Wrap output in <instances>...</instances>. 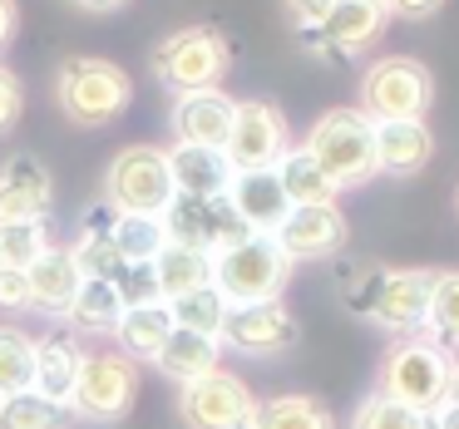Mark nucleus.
<instances>
[{"mask_svg": "<svg viewBox=\"0 0 459 429\" xmlns=\"http://www.w3.org/2000/svg\"><path fill=\"white\" fill-rule=\"evenodd\" d=\"M163 227H169V242H183V247H203V252H228L238 242H247V222L238 218L228 198H173L169 212H163Z\"/></svg>", "mask_w": 459, "mask_h": 429, "instance_id": "9", "label": "nucleus"}, {"mask_svg": "<svg viewBox=\"0 0 459 429\" xmlns=\"http://www.w3.org/2000/svg\"><path fill=\"white\" fill-rule=\"evenodd\" d=\"M307 153L321 163L331 183L341 188H360L376 178V124L360 109H331L326 119H316V129L307 133Z\"/></svg>", "mask_w": 459, "mask_h": 429, "instance_id": "1", "label": "nucleus"}, {"mask_svg": "<svg viewBox=\"0 0 459 429\" xmlns=\"http://www.w3.org/2000/svg\"><path fill=\"white\" fill-rule=\"evenodd\" d=\"M178 198L169 178V153L149 149V143H134L104 173V202L114 212H143V218H163L169 202Z\"/></svg>", "mask_w": 459, "mask_h": 429, "instance_id": "5", "label": "nucleus"}, {"mask_svg": "<svg viewBox=\"0 0 459 429\" xmlns=\"http://www.w3.org/2000/svg\"><path fill=\"white\" fill-rule=\"evenodd\" d=\"M74 257H80V271H84V277H100V281H119L124 271H129V262H124V252L109 242V232H100V237H84L80 247H74Z\"/></svg>", "mask_w": 459, "mask_h": 429, "instance_id": "36", "label": "nucleus"}, {"mask_svg": "<svg viewBox=\"0 0 459 429\" xmlns=\"http://www.w3.org/2000/svg\"><path fill=\"white\" fill-rule=\"evenodd\" d=\"M218 360H222V346H218V340L193 336V330H178V326H173L169 346L159 350V360H153V365H159L169 380H178V385H193V380L212 375V370H218Z\"/></svg>", "mask_w": 459, "mask_h": 429, "instance_id": "25", "label": "nucleus"}, {"mask_svg": "<svg viewBox=\"0 0 459 429\" xmlns=\"http://www.w3.org/2000/svg\"><path fill=\"white\" fill-rule=\"evenodd\" d=\"M139 399V360H129L124 350H104V356H84L80 385L70 395L74 419L90 425H119Z\"/></svg>", "mask_w": 459, "mask_h": 429, "instance_id": "7", "label": "nucleus"}, {"mask_svg": "<svg viewBox=\"0 0 459 429\" xmlns=\"http://www.w3.org/2000/svg\"><path fill=\"white\" fill-rule=\"evenodd\" d=\"M247 429H336V419L311 395H277V399H262L252 409Z\"/></svg>", "mask_w": 459, "mask_h": 429, "instance_id": "26", "label": "nucleus"}, {"mask_svg": "<svg viewBox=\"0 0 459 429\" xmlns=\"http://www.w3.org/2000/svg\"><path fill=\"white\" fill-rule=\"evenodd\" d=\"M35 385V340L21 326H0V399Z\"/></svg>", "mask_w": 459, "mask_h": 429, "instance_id": "32", "label": "nucleus"}, {"mask_svg": "<svg viewBox=\"0 0 459 429\" xmlns=\"http://www.w3.org/2000/svg\"><path fill=\"white\" fill-rule=\"evenodd\" d=\"M114 336H119V350L129 360H159V350L169 346V336H173L169 301H143V306H129V311H124V321L114 326Z\"/></svg>", "mask_w": 459, "mask_h": 429, "instance_id": "23", "label": "nucleus"}, {"mask_svg": "<svg viewBox=\"0 0 459 429\" xmlns=\"http://www.w3.org/2000/svg\"><path fill=\"white\" fill-rule=\"evenodd\" d=\"M277 178L287 188L291 208H311V202H336V183L321 173V163L307 149H287V159L277 163Z\"/></svg>", "mask_w": 459, "mask_h": 429, "instance_id": "27", "label": "nucleus"}, {"mask_svg": "<svg viewBox=\"0 0 459 429\" xmlns=\"http://www.w3.org/2000/svg\"><path fill=\"white\" fill-rule=\"evenodd\" d=\"M351 429H429V415H420L415 405L390 399L385 390H376V395L356 409V425Z\"/></svg>", "mask_w": 459, "mask_h": 429, "instance_id": "34", "label": "nucleus"}, {"mask_svg": "<svg viewBox=\"0 0 459 429\" xmlns=\"http://www.w3.org/2000/svg\"><path fill=\"white\" fill-rule=\"evenodd\" d=\"M50 252V227L45 218L30 222H0V267H15V271H30L35 262Z\"/></svg>", "mask_w": 459, "mask_h": 429, "instance_id": "33", "label": "nucleus"}, {"mask_svg": "<svg viewBox=\"0 0 459 429\" xmlns=\"http://www.w3.org/2000/svg\"><path fill=\"white\" fill-rule=\"evenodd\" d=\"M80 340L70 336V330H55V336L35 340V395L55 399V405H70L74 385H80Z\"/></svg>", "mask_w": 459, "mask_h": 429, "instance_id": "22", "label": "nucleus"}, {"mask_svg": "<svg viewBox=\"0 0 459 429\" xmlns=\"http://www.w3.org/2000/svg\"><path fill=\"white\" fill-rule=\"evenodd\" d=\"M429 429H459V405L455 399H445V405L429 415Z\"/></svg>", "mask_w": 459, "mask_h": 429, "instance_id": "44", "label": "nucleus"}, {"mask_svg": "<svg viewBox=\"0 0 459 429\" xmlns=\"http://www.w3.org/2000/svg\"><path fill=\"white\" fill-rule=\"evenodd\" d=\"M109 242L124 252V262H153L169 247V227L163 218H143V212H119L109 227Z\"/></svg>", "mask_w": 459, "mask_h": 429, "instance_id": "31", "label": "nucleus"}, {"mask_svg": "<svg viewBox=\"0 0 459 429\" xmlns=\"http://www.w3.org/2000/svg\"><path fill=\"white\" fill-rule=\"evenodd\" d=\"M445 399H455V405H459V365L449 370V395H445Z\"/></svg>", "mask_w": 459, "mask_h": 429, "instance_id": "46", "label": "nucleus"}, {"mask_svg": "<svg viewBox=\"0 0 459 429\" xmlns=\"http://www.w3.org/2000/svg\"><path fill=\"white\" fill-rule=\"evenodd\" d=\"M435 287H439V271H425V267L385 271V277H380V291H376L370 321L385 326V330H395V336H415V330H425V321H429Z\"/></svg>", "mask_w": 459, "mask_h": 429, "instance_id": "13", "label": "nucleus"}, {"mask_svg": "<svg viewBox=\"0 0 459 429\" xmlns=\"http://www.w3.org/2000/svg\"><path fill=\"white\" fill-rule=\"evenodd\" d=\"M429 70L420 60H405V55H385L366 70L360 80V114L370 124H395V119H425L429 109Z\"/></svg>", "mask_w": 459, "mask_h": 429, "instance_id": "6", "label": "nucleus"}, {"mask_svg": "<svg viewBox=\"0 0 459 429\" xmlns=\"http://www.w3.org/2000/svg\"><path fill=\"white\" fill-rule=\"evenodd\" d=\"M0 311H30V271L0 267Z\"/></svg>", "mask_w": 459, "mask_h": 429, "instance_id": "40", "label": "nucleus"}, {"mask_svg": "<svg viewBox=\"0 0 459 429\" xmlns=\"http://www.w3.org/2000/svg\"><path fill=\"white\" fill-rule=\"evenodd\" d=\"M15 25H21V11H15V0H0V50L15 40Z\"/></svg>", "mask_w": 459, "mask_h": 429, "instance_id": "43", "label": "nucleus"}, {"mask_svg": "<svg viewBox=\"0 0 459 429\" xmlns=\"http://www.w3.org/2000/svg\"><path fill=\"white\" fill-rule=\"evenodd\" d=\"M55 99H60L65 119L80 129H100V124L119 119L134 99V84L119 64L109 60H65L60 80H55Z\"/></svg>", "mask_w": 459, "mask_h": 429, "instance_id": "3", "label": "nucleus"}, {"mask_svg": "<svg viewBox=\"0 0 459 429\" xmlns=\"http://www.w3.org/2000/svg\"><path fill=\"white\" fill-rule=\"evenodd\" d=\"M80 257L74 247H50L40 262L30 267V306L45 311V316H70L74 296H80Z\"/></svg>", "mask_w": 459, "mask_h": 429, "instance_id": "21", "label": "nucleus"}, {"mask_svg": "<svg viewBox=\"0 0 459 429\" xmlns=\"http://www.w3.org/2000/svg\"><path fill=\"white\" fill-rule=\"evenodd\" d=\"M455 212H459V188H455Z\"/></svg>", "mask_w": 459, "mask_h": 429, "instance_id": "47", "label": "nucleus"}, {"mask_svg": "<svg viewBox=\"0 0 459 429\" xmlns=\"http://www.w3.org/2000/svg\"><path fill=\"white\" fill-rule=\"evenodd\" d=\"M228 202L238 208V218L247 222L252 237H277V227L287 222L291 198L281 188L277 168H252V173H232Z\"/></svg>", "mask_w": 459, "mask_h": 429, "instance_id": "16", "label": "nucleus"}, {"mask_svg": "<svg viewBox=\"0 0 459 429\" xmlns=\"http://www.w3.org/2000/svg\"><path fill=\"white\" fill-rule=\"evenodd\" d=\"M153 74H159L173 94L218 90V80L228 74V45H222V35L208 30V25L178 30L153 50Z\"/></svg>", "mask_w": 459, "mask_h": 429, "instance_id": "8", "label": "nucleus"}, {"mask_svg": "<svg viewBox=\"0 0 459 429\" xmlns=\"http://www.w3.org/2000/svg\"><path fill=\"white\" fill-rule=\"evenodd\" d=\"M228 163L232 173H252V168H277L287 159V119L272 109L267 99H247L238 104V119L228 133Z\"/></svg>", "mask_w": 459, "mask_h": 429, "instance_id": "11", "label": "nucleus"}, {"mask_svg": "<svg viewBox=\"0 0 459 429\" xmlns=\"http://www.w3.org/2000/svg\"><path fill=\"white\" fill-rule=\"evenodd\" d=\"M385 21H390L385 0H336L326 11V21L311 30V40H316V50L346 60V55H360L366 45H376Z\"/></svg>", "mask_w": 459, "mask_h": 429, "instance_id": "15", "label": "nucleus"}, {"mask_svg": "<svg viewBox=\"0 0 459 429\" xmlns=\"http://www.w3.org/2000/svg\"><path fill=\"white\" fill-rule=\"evenodd\" d=\"M297 316L281 301H252V306H232L222 321L218 346L238 350V356H281L297 346Z\"/></svg>", "mask_w": 459, "mask_h": 429, "instance_id": "12", "label": "nucleus"}, {"mask_svg": "<svg viewBox=\"0 0 459 429\" xmlns=\"http://www.w3.org/2000/svg\"><path fill=\"white\" fill-rule=\"evenodd\" d=\"M429 330L439 346H459V271H439L435 287V306H429Z\"/></svg>", "mask_w": 459, "mask_h": 429, "instance_id": "35", "label": "nucleus"}, {"mask_svg": "<svg viewBox=\"0 0 459 429\" xmlns=\"http://www.w3.org/2000/svg\"><path fill=\"white\" fill-rule=\"evenodd\" d=\"M169 311H173V326L178 330H193V336L218 340L222 321H228L232 306H228V296H222L218 287H198V291H188V296H173Z\"/></svg>", "mask_w": 459, "mask_h": 429, "instance_id": "28", "label": "nucleus"}, {"mask_svg": "<svg viewBox=\"0 0 459 429\" xmlns=\"http://www.w3.org/2000/svg\"><path fill=\"white\" fill-rule=\"evenodd\" d=\"M449 370H455V360L439 340H400L380 365V390L390 399L415 405L420 415H435L449 395Z\"/></svg>", "mask_w": 459, "mask_h": 429, "instance_id": "4", "label": "nucleus"}, {"mask_svg": "<svg viewBox=\"0 0 459 429\" xmlns=\"http://www.w3.org/2000/svg\"><path fill=\"white\" fill-rule=\"evenodd\" d=\"M169 178H173V193H183V198H228L232 163L222 149L178 143V149H169Z\"/></svg>", "mask_w": 459, "mask_h": 429, "instance_id": "20", "label": "nucleus"}, {"mask_svg": "<svg viewBox=\"0 0 459 429\" xmlns=\"http://www.w3.org/2000/svg\"><path fill=\"white\" fill-rule=\"evenodd\" d=\"M429 159H435V133L425 129V119L376 124V168L380 173H390V178H415Z\"/></svg>", "mask_w": 459, "mask_h": 429, "instance_id": "19", "label": "nucleus"}, {"mask_svg": "<svg viewBox=\"0 0 459 429\" xmlns=\"http://www.w3.org/2000/svg\"><path fill=\"white\" fill-rule=\"evenodd\" d=\"M74 5H84V11H119L129 0H74Z\"/></svg>", "mask_w": 459, "mask_h": 429, "instance_id": "45", "label": "nucleus"}, {"mask_svg": "<svg viewBox=\"0 0 459 429\" xmlns=\"http://www.w3.org/2000/svg\"><path fill=\"white\" fill-rule=\"evenodd\" d=\"M153 277H159V296H188L198 287H212V252L203 247H183V242H169V247L153 257Z\"/></svg>", "mask_w": 459, "mask_h": 429, "instance_id": "24", "label": "nucleus"}, {"mask_svg": "<svg viewBox=\"0 0 459 429\" xmlns=\"http://www.w3.org/2000/svg\"><path fill=\"white\" fill-rule=\"evenodd\" d=\"M336 5V0H287V11H291V21L301 25V30H316L321 21H326V11Z\"/></svg>", "mask_w": 459, "mask_h": 429, "instance_id": "41", "label": "nucleus"}, {"mask_svg": "<svg viewBox=\"0 0 459 429\" xmlns=\"http://www.w3.org/2000/svg\"><path fill=\"white\" fill-rule=\"evenodd\" d=\"M380 277H385V267H376V262H360V267H351L346 277H341V301H346V311L370 316V311H376Z\"/></svg>", "mask_w": 459, "mask_h": 429, "instance_id": "37", "label": "nucleus"}, {"mask_svg": "<svg viewBox=\"0 0 459 429\" xmlns=\"http://www.w3.org/2000/svg\"><path fill=\"white\" fill-rule=\"evenodd\" d=\"M232 119H238V104L222 90L178 94V104H173V133H178V143H193V149H228Z\"/></svg>", "mask_w": 459, "mask_h": 429, "instance_id": "17", "label": "nucleus"}, {"mask_svg": "<svg viewBox=\"0 0 459 429\" xmlns=\"http://www.w3.org/2000/svg\"><path fill=\"white\" fill-rule=\"evenodd\" d=\"M287 281H291V262L277 247V237H247L212 257V287L228 296V306L281 301Z\"/></svg>", "mask_w": 459, "mask_h": 429, "instance_id": "2", "label": "nucleus"}, {"mask_svg": "<svg viewBox=\"0 0 459 429\" xmlns=\"http://www.w3.org/2000/svg\"><path fill=\"white\" fill-rule=\"evenodd\" d=\"M70 425H74V409L55 405V399L35 395V390L0 399V429H70Z\"/></svg>", "mask_w": 459, "mask_h": 429, "instance_id": "30", "label": "nucleus"}, {"mask_svg": "<svg viewBox=\"0 0 459 429\" xmlns=\"http://www.w3.org/2000/svg\"><path fill=\"white\" fill-rule=\"evenodd\" d=\"M45 208H50V173H45L40 159L15 153V159L0 168V222L45 218Z\"/></svg>", "mask_w": 459, "mask_h": 429, "instance_id": "18", "label": "nucleus"}, {"mask_svg": "<svg viewBox=\"0 0 459 429\" xmlns=\"http://www.w3.org/2000/svg\"><path fill=\"white\" fill-rule=\"evenodd\" d=\"M119 296L124 306H143V301H163L159 296V277H153V262H129V271H124L119 281Z\"/></svg>", "mask_w": 459, "mask_h": 429, "instance_id": "38", "label": "nucleus"}, {"mask_svg": "<svg viewBox=\"0 0 459 429\" xmlns=\"http://www.w3.org/2000/svg\"><path fill=\"white\" fill-rule=\"evenodd\" d=\"M252 409H257L252 390L238 375H228V370H212V375L193 380L178 395V415L188 429H247Z\"/></svg>", "mask_w": 459, "mask_h": 429, "instance_id": "10", "label": "nucleus"}, {"mask_svg": "<svg viewBox=\"0 0 459 429\" xmlns=\"http://www.w3.org/2000/svg\"><path fill=\"white\" fill-rule=\"evenodd\" d=\"M124 296H119V287L114 281H100V277H84L80 281V296H74V306H70V321L80 330H114L124 321Z\"/></svg>", "mask_w": 459, "mask_h": 429, "instance_id": "29", "label": "nucleus"}, {"mask_svg": "<svg viewBox=\"0 0 459 429\" xmlns=\"http://www.w3.org/2000/svg\"><path fill=\"white\" fill-rule=\"evenodd\" d=\"M21 109H25V90L5 64H0V133H11L21 124Z\"/></svg>", "mask_w": 459, "mask_h": 429, "instance_id": "39", "label": "nucleus"}, {"mask_svg": "<svg viewBox=\"0 0 459 429\" xmlns=\"http://www.w3.org/2000/svg\"><path fill=\"white\" fill-rule=\"evenodd\" d=\"M445 0H385V11L400 15V21H425V15H435Z\"/></svg>", "mask_w": 459, "mask_h": 429, "instance_id": "42", "label": "nucleus"}, {"mask_svg": "<svg viewBox=\"0 0 459 429\" xmlns=\"http://www.w3.org/2000/svg\"><path fill=\"white\" fill-rule=\"evenodd\" d=\"M277 247L287 262H321L336 257L346 247V218L336 202H311V208H291L287 222L277 227Z\"/></svg>", "mask_w": 459, "mask_h": 429, "instance_id": "14", "label": "nucleus"}]
</instances>
